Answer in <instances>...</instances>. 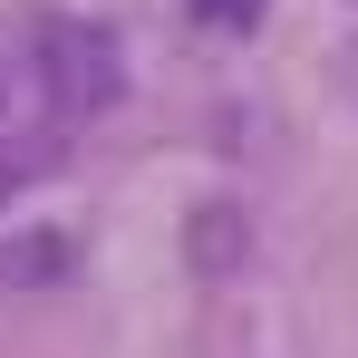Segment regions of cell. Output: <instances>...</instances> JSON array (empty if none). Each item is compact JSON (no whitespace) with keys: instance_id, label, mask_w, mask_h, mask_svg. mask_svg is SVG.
<instances>
[{"instance_id":"obj_3","label":"cell","mask_w":358,"mask_h":358,"mask_svg":"<svg viewBox=\"0 0 358 358\" xmlns=\"http://www.w3.org/2000/svg\"><path fill=\"white\" fill-rule=\"evenodd\" d=\"M194 262H213V271H233V262H242V213H233V203L194 213Z\"/></svg>"},{"instance_id":"obj_2","label":"cell","mask_w":358,"mask_h":358,"mask_svg":"<svg viewBox=\"0 0 358 358\" xmlns=\"http://www.w3.org/2000/svg\"><path fill=\"white\" fill-rule=\"evenodd\" d=\"M68 271V233H0V281L29 291V281H59Z\"/></svg>"},{"instance_id":"obj_1","label":"cell","mask_w":358,"mask_h":358,"mask_svg":"<svg viewBox=\"0 0 358 358\" xmlns=\"http://www.w3.org/2000/svg\"><path fill=\"white\" fill-rule=\"evenodd\" d=\"M29 59H39V97L59 117H97V107H117V87H126V59H117V39L97 20H39Z\"/></svg>"},{"instance_id":"obj_4","label":"cell","mask_w":358,"mask_h":358,"mask_svg":"<svg viewBox=\"0 0 358 358\" xmlns=\"http://www.w3.org/2000/svg\"><path fill=\"white\" fill-rule=\"evenodd\" d=\"M262 10H271V0H194V20H203V29H262Z\"/></svg>"}]
</instances>
